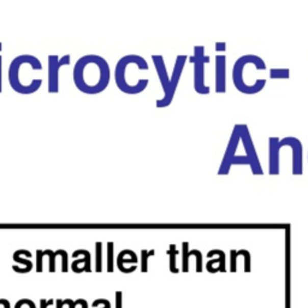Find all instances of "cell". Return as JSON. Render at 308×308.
<instances>
[{
	"mask_svg": "<svg viewBox=\"0 0 308 308\" xmlns=\"http://www.w3.org/2000/svg\"><path fill=\"white\" fill-rule=\"evenodd\" d=\"M43 255L49 256V272H55L56 271V256L59 255L58 250L55 253H53V250H51V249L43 250Z\"/></svg>",
	"mask_w": 308,
	"mask_h": 308,
	"instance_id": "obj_19",
	"label": "cell"
},
{
	"mask_svg": "<svg viewBox=\"0 0 308 308\" xmlns=\"http://www.w3.org/2000/svg\"><path fill=\"white\" fill-rule=\"evenodd\" d=\"M216 92H226V57H216Z\"/></svg>",
	"mask_w": 308,
	"mask_h": 308,
	"instance_id": "obj_10",
	"label": "cell"
},
{
	"mask_svg": "<svg viewBox=\"0 0 308 308\" xmlns=\"http://www.w3.org/2000/svg\"><path fill=\"white\" fill-rule=\"evenodd\" d=\"M271 79H289L290 70L287 68H272L270 70Z\"/></svg>",
	"mask_w": 308,
	"mask_h": 308,
	"instance_id": "obj_16",
	"label": "cell"
},
{
	"mask_svg": "<svg viewBox=\"0 0 308 308\" xmlns=\"http://www.w3.org/2000/svg\"><path fill=\"white\" fill-rule=\"evenodd\" d=\"M110 66L102 57L88 55L76 62L73 68V82L80 92L99 94L110 83Z\"/></svg>",
	"mask_w": 308,
	"mask_h": 308,
	"instance_id": "obj_1",
	"label": "cell"
},
{
	"mask_svg": "<svg viewBox=\"0 0 308 308\" xmlns=\"http://www.w3.org/2000/svg\"><path fill=\"white\" fill-rule=\"evenodd\" d=\"M2 303H3V299H0V304H2Z\"/></svg>",
	"mask_w": 308,
	"mask_h": 308,
	"instance_id": "obj_34",
	"label": "cell"
},
{
	"mask_svg": "<svg viewBox=\"0 0 308 308\" xmlns=\"http://www.w3.org/2000/svg\"><path fill=\"white\" fill-rule=\"evenodd\" d=\"M70 64V56L66 55L63 58L57 56L48 57V92L58 93L59 90V70L62 66Z\"/></svg>",
	"mask_w": 308,
	"mask_h": 308,
	"instance_id": "obj_8",
	"label": "cell"
},
{
	"mask_svg": "<svg viewBox=\"0 0 308 308\" xmlns=\"http://www.w3.org/2000/svg\"><path fill=\"white\" fill-rule=\"evenodd\" d=\"M81 301L82 299H77L76 301H72L71 299H66V300H63V304H69V308H75L77 304H81Z\"/></svg>",
	"mask_w": 308,
	"mask_h": 308,
	"instance_id": "obj_25",
	"label": "cell"
},
{
	"mask_svg": "<svg viewBox=\"0 0 308 308\" xmlns=\"http://www.w3.org/2000/svg\"><path fill=\"white\" fill-rule=\"evenodd\" d=\"M241 141V124H236L234 126L233 133H231L229 143L224 153L222 164H220L218 175H227L233 165H249L250 162L246 156H239L236 154V149L239 148V143Z\"/></svg>",
	"mask_w": 308,
	"mask_h": 308,
	"instance_id": "obj_4",
	"label": "cell"
},
{
	"mask_svg": "<svg viewBox=\"0 0 308 308\" xmlns=\"http://www.w3.org/2000/svg\"><path fill=\"white\" fill-rule=\"evenodd\" d=\"M248 64H253L255 66L256 70H266V64L263 60V58H260L259 56H255V55H244L242 57H240V58L235 62V64H234L233 81H234V85L236 87V89L239 90V92L243 93V94L252 95V94H256V93H259L264 89V87L266 86V80L264 79L256 80L253 86L246 83V81H244L243 79V71H244V68H246Z\"/></svg>",
	"mask_w": 308,
	"mask_h": 308,
	"instance_id": "obj_3",
	"label": "cell"
},
{
	"mask_svg": "<svg viewBox=\"0 0 308 308\" xmlns=\"http://www.w3.org/2000/svg\"><path fill=\"white\" fill-rule=\"evenodd\" d=\"M107 271L113 272V242L107 243Z\"/></svg>",
	"mask_w": 308,
	"mask_h": 308,
	"instance_id": "obj_18",
	"label": "cell"
},
{
	"mask_svg": "<svg viewBox=\"0 0 308 308\" xmlns=\"http://www.w3.org/2000/svg\"><path fill=\"white\" fill-rule=\"evenodd\" d=\"M3 306H4V308H11L9 300H6V299H4V301H3Z\"/></svg>",
	"mask_w": 308,
	"mask_h": 308,
	"instance_id": "obj_30",
	"label": "cell"
},
{
	"mask_svg": "<svg viewBox=\"0 0 308 308\" xmlns=\"http://www.w3.org/2000/svg\"><path fill=\"white\" fill-rule=\"evenodd\" d=\"M95 271L96 272H101L102 271V243H95Z\"/></svg>",
	"mask_w": 308,
	"mask_h": 308,
	"instance_id": "obj_14",
	"label": "cell"
},
{
	"mask_svg": "<svg viewBox=\"0 0 308 308\" xmlns=\"http://www.w3.org/2000/svg\"><path fill=\"white\" fill-rule=\"evenodd\" d=\"M280 140L273 136L269 139V173L278 175L279 173V152L282 147L279 145Z\"/></svg>",
	"mask_w": 308,
	"mask_h": 308,
	"instance_id": "obj_9",
	"label": "cell"
},
{
	"mask_svg": "<svg viewBox=\"0 0 308 308\" xmlns=\"http://www.w3.org/2000/svg\"><path fill=\"white\" fill-rule=\"evenodd\" d=\"M225 49H226V43L225 42H217L216 43V51L224 52Z\"/></svg>",
	"mask_w": 308,
	"mask_h": 308,
	"instance_id": "obj_28",
	"label": "cell"
},
{
	"mask_svg": "<svg viewBox=\"0 0 308 308\" xmlns=\"http://www.w3.org/2000/svg\"><path fill=\"white\" fill-rule=\"evenodd\" d=\"M15 308H36V307H35V303L33 302L32 300L22 299V300H19L17 303H16Z\"/></svg>",
	"mask_w": 308,
	"mask_h": 308,
	"instance_id": "obj_21",
	"label": "cell"
},
{
	"mask_svg": "<svg viewBox=\"0 0 308 308\" xmlns=\"http://www.w3.org/2000/svg\"><path fill=\"white\" fill-rule=\"evenodd\" d=\"M156 254L154 249L152 250H147V249H142L141 250V271L143 273H146L148 271V259L149 256H152Z\"/></svg>",
	"mask_w": 308,
	"mask_h": 308,
	"instance_id": "obj_17",
	"label": "cell"
},
{
	"mask_svg": "<svg viewBox=\"0 0 308 308\" xmlns=\"http://www.w3.org/2000/svg\"><path fill=\"white\" fill-rule=\"evenodd\" d=\"M81 306H82V308H88V303H87L86 300H82Z\"/></svg>",
	"mask_w": 308,
	"mask_h": 308,
	"instance_id": "obj_32",
	"label": "cell"
},
{
	"mask_svg": "<svg viewBox=\"0 0 308 308\" xmlns=\"http://www.w3.org/2000/svg\"><path fill=\"white\" fill-rule=\"evenodd\" d=\"M241 142H242L244 152H246V156L248 157L250 162V170H252L253 175H264V170L261 167L259 158H258L252 135H250L248 126L246 124H241Z\"/></svg>",
	"mask_w": 308,
	"mask_h": 308,
	"instance_id": "obj_6",
	"label": "cell"
},
{
	"mask_svg": "<svg viewBox=\"0 0 308 308\" xmlns=\"http://www.w3.org/2000/svg\"><path fill=\"white\" fill-rule=\"evenodd\" d=\"M178 254V250H176L175 244L170 246V249L167 250V255L170 256V271L173 273L178 272V269L176 267V256Z\"/></svg>",
	"mask_w": 308,
	"mask_h": 308,
	"instance_id": "obj_15",
	"label": "cell"
},
{
	"mask_svg": "<svg viewBox=\"0 0 308 308\" xmlns=\"http://www.w3.org/2000/svg\"><path fill=\"white\" fill-rule=\"evenodd\" d=\"M53 303H55L53 299H49V300L41 299V300H40V308H48L49 306H52Z\"/></svg>",
	"mask_w": 308,
	"mask_h": 308,
	"instance_id": "obj_26",
	"label": "cell"
},
{
	"mask_svg": "<svg viewBox=\"0 0 308 308\" xmlns=\"http://www.w3.org/2000/svg\"><path fill=\"white\" fill-rule=\"evenodd\" d=\"M42 258H43V250L38 249L36 250V271L38 272H42Z\"/></svg>",
	"mask_w": 308,
	"mask_h": 308,
	"instance_id": "obj_23",
	"label": "cell"
},
{
	"mask_svg": "<svg viewBox=\"0 0 308 308\" xmlns=\"http://www.w3.org/2000/svg\"><path fill=\"white\" fill-rule=\"evenodd\" d=\"M187 56H178L176 59L175 66H173V71L171 79H169V73L165 68V63L162 56H152L154 66H156L157 72H158L160 85H162L164 89V96L163 99H160L157 101V107H166L172 102L173 96H175L177 86H178L181 75H182L183 68L186 65Z\"/></svg>",
	"mask_w": 308,
	"mask_h": 308,
	"instance_id": "obj_2",
	"label": "cell"
},
{
	"mask_svg": "<svg viewBox=\"0 0 308 308\" xmlns=\"http://www.w3.org/2000/svg\"><path fill=\"white\" fill-rule=\"evenodd\" d=\"M128 263H134V264L137 263L136 254L133 253L132 255H130L128 258V259H125V258H124V250H122V252L119 253L118 258H117V266H118V269H119L120 272L126 273L125 272V269H124V264H128Z\"/></svg>",
	"mask_w": 308,
	"mask_h": 308,
	"instance_id": "obj_13",
	"label": "cell"
},
{
	"mask_svg": "<svg viewBox=\"0 0 308 308\" xmlns=\"http://www.w3.org/2000/svg\"><path fill=\"white\" fill-rule=\"evenodd\" d=\"M59 254L62 256V271L63 272H68V253L64 249H59Z\"/></svg>",
	"mask_w": 308,
	"mask_h": 308,
	"instance_id": "obj_22",
	"label": "cell"
},
{
	"mask_svg": "<svg viewBox=\"0 0 308 308\" xmlns=\"http://www.w3.org/2000/svg\"><path fill=\"white\" fill-rule=\"evenodd\" d=\"M0 92H2V57H0Z\"/></svg>",
	"mask_w": 308,
	"mask_h": 308,
	"instance_id": "obj_31",
	"label": "cell"
},
{
	"mask_svg": "<svg viewBox=\"0 0 308 308\" xmlns=\"http://www.w3.org/2000/svg\"><path fill=\"white\" fill-rule=\"evenodd\" d=\"M56 304H57V308H63V306H64V304H63V300L60 299L56 301Z\"/></svg>",
	"mask_w": 308,
	"mask_h": 308,
	"instance_id": "obj_29",
	"label": "cell"
},
{
	"mask_svg": "<svg viewBox=\"0 0 308 308\" xmlns=\"http://www.w3.org/2000/svg\"><path fill=\"white\" fill-rule=\"evenodd\" d=\"M122 291H117L116 293V308H122Z\"/></svg>",
	"mask_w": 308,
	"mask_h": 308,
	"instance_id": "obj_27",
	"label": "cell"
},
{
	"mask_svg": "<svg viewBox=\"0 0 308 308\" xmlns=\"http://www.w3.org/2000/svg\"><path fill=\"white\" fill-rule=\"evenodd\" d=\"M99 304H104V308H111V302H110L109 300H105V299H98L95 300L94 302H93L92 306L93 307H98Z\"/></svg>",
	"mask_w": 308,
	"mask_h": 308,
	"instance_id": "obj_24",
	"label": "cell"
},
{
	"mask_svg": "<svg viewBox=\"0 0 308 308\" xmlns=\"http://www.w3.org/2000/svg\"><path fill=\"white\" fill-rule=\"evenodd\" d=\"M189 60L194 64V89L199 94H210V87L205 85V64L210 63V57L205 55V47L195 46Z\"/></svg>",
	"mask_w": 308,
	"mask_h": 308,
	"instance_id": "obj_5",
	"label": "cell"
},
{
	"mask_svg": "<svg viewBox=\"0 0 308 308\" xmlns=\"http://www.w3.org/2000/svg\"><path fill=\"white\" fill-rule=\"evenodd\" d=\"M79 255H83L81 259H77L72 263L71 269L73 272L81 273L83 271L86 272H90V253L86 249H79L72 254V258H77Z\"/></svg>",
	"mask_w": 308,
	"mask_h": 308,
	"instance_id": "obj_11",
	"label": "cell"
},
{
	"mask_svg": "<svg viewBox=\"0 0 308 308\" xmlns=\"http://www.w3.org/2000/svg\"><path fill=\"white\" fill-rule=\"evenodd\" d=\"M183 247V271L184 272H188L189 265H188V261H189V243L188 242H184L182 244Z\"/></svg>",
	"mask_w": 308,
	"mask_h": 308,
	"instance_id": "obj_20",
	"label": "cell"
},
{
	"mask_svg": "<svg viewBox=\"0 0 308 308\" xmlns=\"http://www.w3.org/2000/svg\"><path fill=\"white\" fill-rule=\"evenodd\" d=\"M2 46H3V45H2V42H0V51H2Z\"/></svg>",
	"mask_w": 308,
	"mask_h": 308,
	"instance_id": "obj_33",
	"label": "cell"
},
{
	"mask_svg": "<svg viewBox=\"0 0 308 308\" xmlns=\"http://www.w3.org/2000/svg\"><path fill=\"white\" fill-rule=\"evenodd\" d=\"M21 253H22V249H19L15 254H13V260L17 261V263L23 264L24 267L21 269V267H18V266H12V270L15 271V272H17V273H28V272H30V270L33 269V263L30 260L22 259Z\"/></svg>",
	"mask_w": 308,
	"mask_h": 308,
	"instance_id": "obj_12",
	"label": "cell"
},
{
	"mask_svg": "<svg viewBox=\"0 0 308 308\" xmlns=\"http://www.w3.org/2000/svg\"><path fill=\"white\" fill-rule=\"evenodd\" d=\"M280 147H290L293 150V175H302L303 172V147L299 139L287 136L279 141Z\"/></svg>",
	"mask_w": 308,
	"mask_h": 308,
	"instance_id": "obj_7",
	"label": "cell"
}]
</instances>
